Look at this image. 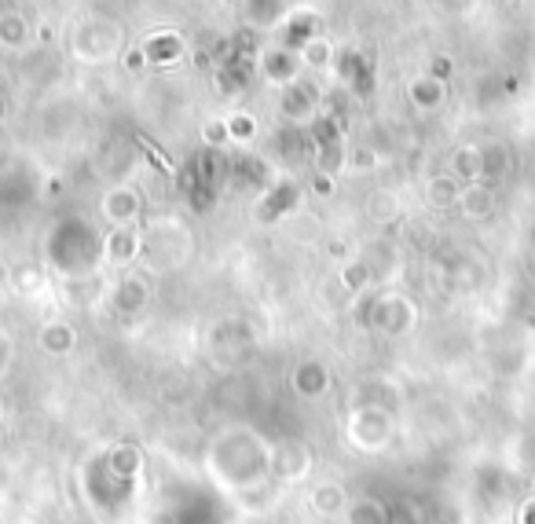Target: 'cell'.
Instances as JSON below:
<instances>
[{"mask_svg": "<svg viewBox=\"0 0 535 524\" xmlns=\"http://www.w3.org/2000/svg\"><path fill=\"white\" fill-rule=\"evenodd\" d=\"M312 506H315V514H326V517H334L341 506H345V491L337 488V484H330V488H319L312 498Z\"/></svg>", "mask_w": 535, "mask_h": 524, "instance_id": "1", "label": "cell"}]
</instances>
